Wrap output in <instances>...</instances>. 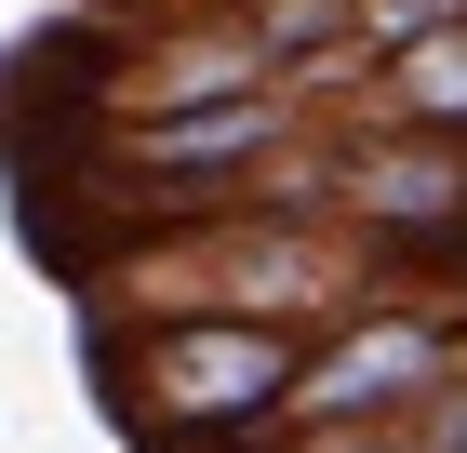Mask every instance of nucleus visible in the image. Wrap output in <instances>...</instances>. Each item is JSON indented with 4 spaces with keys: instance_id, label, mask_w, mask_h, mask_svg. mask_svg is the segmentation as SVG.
Returning a JSON list of instances; mask_svg holds the SVG:
<instances>
[{
    "instance_id": "f257e3e1",
    "label": "nucleus",
    "mask_w": 467,
    "mask_h": 453,
    "mask_svg": "<svg viewBox=\"0 0 467 453\" xmlns=\"http://www.w3.org/2000/svg\"><path fill=\"white\" fill-rule=\"evenodd\" d=\"M94 280H108V307H214V320H294V334H321V320H348V307H374V293H400V280L374 267L348 227H334V213L267 201V187L134 227Z\"/></svg>"
},
{
    "instance_id": "f03ea898",
    "label": "nucleus",
    "mask_w": 467,
    "mask_h": 453,
    "mask_svg": "<svg viewBox=\"0 0 467 453\" xmlns=\"http://www.w3.org/2000/svg\"><path fill=\"white\" fill-rule=\"evenodd\" d=\"M294 360H307L294 320H214V307H134L94 334V374L147 453H254Z\"/></svg>"
},
{
    "instance_id": "7ed1b4c3",
    "label": "nucleus",
    "mask_w": 467,
    "mask_h": 453,
    "mask_svg": "<svg viewBox=\"0 0 467 453\" xmlns=\"http://www.w3.org/2000/svg\"><path fill=\"white\" fill-rule=\"evenodd\" d=\"M321 107L294 94V80H254V94H201V107H147V120H94V160L80 174L108 187L120 213H201V201H241L294 134H307Z\"/></svg>"
},
{
    "instance_id": "20e7f679",
    "label": "nucleus",
    "mask_w": 467,
    "mask_h": 453,
    "mask_svg": "<svg viewBox=\"0 0 467 453\" xmlns=\"http://www.w3.org/2000/svg\"><path fill=\"white\" fill-rule=\"evenodd\" d=\"M454 374H467V293L400 280V293H374V307H348V320L307 334V360H294V386H281L267 427H388L400 400H428Z\"/></svg>"
},
{
    "instance_id": "39448f33",
    "label": "nucleus",
    "mask_w": 467,
    "mask_h": 453,
    "mask_svg": "<svg viewBox=\"0 0 467 453\" xmlns=\"http://www.w3.org/2000/svg\"><path fill=\"white\" fill-rule=\"evenodd\" d=\"M334 120L467 147V14H454V27H400V40H374V54L348 67V94H334Z\"/></svg>"
},
{
    "instance_id": "423d86ee",
    "label": "nucleus",
    "mask_w": 467,
    "mask_h": 453,
    "mask_svg": "<svg viewBox=\"0 0 467 453\" xmlns=\"http://www.w3.org/2000/svg\"><path fill=\"white\" fill-rule=\"evenodd\" d=\"M254 453H467V374L428 386V400H400L388 427H267Z\"/></svg>"
},
{
    "instance_id": "0eeeda50",
    "label": "nucleus",
    "mask_w": 467,
    "mask_h": 453,
    "mask_svg": "<svg viewBox=\"0 0 467 453\" xmlns=\"http://www.w3.org/2000/svg\"><path fill=\"white\" fill-rule=\"evenodd\" d=\"M360 14V54H374V40H400V27H454L467 0H348Z\"/></svg>"
}]
</instances>
